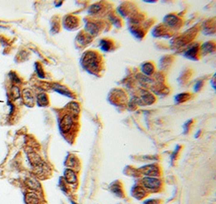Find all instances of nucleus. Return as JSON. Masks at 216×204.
<instances>
[{"label": "nucleus", "instance_id": "423d86ee", "mask_svg": "<svg viewBox=\"0 0 216 204\" xmlns=\"http://www.w3.org/2000/svg\"><path fill=\"white\" fill-rule=\"evenodd\" d=\"M23 98L24 104L27 106L32 107L34 105V97L32 96L31 90L24 89L23 91Z\"/></svg>", "mask_w": 216, "mask_h": 204}, {"label": "nucleus", "instance_id": "f257e3e1", "mask_svg": "<svg viewBox=\"0 0 216 204\" xmlns=\"http://www.w3.org/2000/svg\"><path fill=\"white\" fill-rule=\"evenodd\" d=\"M83 64L87 69L92 71H97L100 65L98 56L94 52H87L83 57Z\"/></svg>", "mask_w": 216, "mask_h": 204}, {"label": "nucleus", "instance_id": "6e6552de", "mask_svg": "<svg viewBox=\"0 0 216 204\" xmlns=\"http://www.w3.org/2000/svg\"><path fill=\"white\" fill-rule=\"evenodd\" d=\"M54 90H55L56 92H58V93H60L62 95L66 96H68V97L71 98L74 97L73 94L70 92L69 90H68V88H66V87L62 86V85H60V84H54Z\"/></svg>", "mask_w": 216, "mask_h": 204}, {"label": "nucleus", "instance_id": "1a4fd4ad", "mask_svg": "<svg viewBox=\"0 0 216 204\" xmlns=\"http://www.w3.org/2000/svg\"><path fill=\"white\" fill-rule=\"evenodd\" d=\"M25 203L27 204H38L39 198L35 193H28L25 195Z\"/></svg>", "mask_w": 216, "mask_h": 204}, {"label": "nucleus", "instance_id": "6ab92c4d", "mask_svg": "<svg viewBox=\"0 0 216 204\" xmlns=\"http://www.w3.org/2000/svg\"><path fill=\"white\" fill-rule=\"evenodd\" d=\"M86 29L91 34H95L96 32L98 31L97 27L94 24H87L86 26Z\"/></svg>", "mask_w": 216, "mask_h": 204}, {"label": "nucleus", "instance_id": "2eb2a0df", "mask_svg": "<svg viewBox=\"0 0 216 204\" xmlns=\"http://www.w3.org/2000/svg\"><path fill=\"white\" fill-rule=\"evenodd\" d=\"M68 109L71 111L73 114L75 115H78L79 113V111H80V108H79V104L75 102V101H72L68 105Z\"/></svg>", "mask_w": 216, "mask_h": 204}, {"label": "nucleus", "instance_id": "f8f14e48", "mask_svg": "<svg viewBox=\"0 0 216 204\" xmlns=\"http://www.w3.org/2000/svg\"><path fill=\"white\" fill-rule=\"evenodd\" d=\"M197 52H198V46H193V47H191L189 50L186 51V53L184 54V56L188 57V58H190V59L195 60L197 56Z\"/></svg>", "mask_w": 216, "mask_h": 204}, {"label": "nucleus", "instance_id": "b1692460", "mask_svg": "<svg viewBox=\"0 0 216 204\" xmlns=\"http://www.w3.org/2000/svg\"><path fill=\"white\" fill-rule=\"evenodd\" d=\"M192 122V120H189L187 121L184 124V126H183V128H184V134H186L188 132V130H189V127H190V123Z\"/></svg>", "mask_w": 216, "mask_h": 204}, {"label": "nucleus", "instance_id": "7c9ffc66", "mask_svg": "<svg viewBox=\"0 0 216 204\" xmlns=\"http://www.w3.org/2000/svg\"><path fill=\"white\" fill-rule=\"evenodd\" d=\"M71 204H76V203H75V202H71Z\"/></svg>", "mask_w": 216, "mask_h": 204}, {"label": "nucleus", "instance_id": "4468645a", "mask_svg": "<svg viewBox=\"0 0 216 204\" xmlns=\"http://www.w3.org/2000/svg\"><path fill=\"white\" fill-rule=\"evenodd\" d=\"M214 49H215V46L213 43L211 42H206V43L203 44L201 48V52L202 54H207V53H210V52H213Z\"/></svg>", "mask_w": 216, "mask_h": 204}, {"label": "nucleus", "instance_id": "7ed1b4c3", "mask_svg": "<svg viewBox=\"0 0 216 204\" xmlns=\"http://www.w3.org/2000/svg\"><path fill=\"white\" fill-rule=\"evenodd\" d=\"M74 126V119L72 115H64L60 122V130L64 134H67L71 131Z\"/></svg>", "mask_w": 216, "mask_h": 204}, {"label": "nucleus", "instance_id": "dca6fc26", "mask_svg": "<svg viewBox=\"0 0 216 204\" xmlns=\"http://www.w3.org/2000/svg\"><path fill=\"white\" fill-rule=\"evenodd\" d=\"M49 103L47 96L45 93H40L37 96V104L40 106H46Z\"/></svg>", "mask_w": 216, "mask_h": 204}, {"label": "nucleus", "instance_id": "0eeeda50", "mask_svg": "<svg viewBox=\"0 0 216 204\" xmlns=\"http://www.w3.org/2000/svg\"><path fill=\"white\" fill-rule=\"evenodd\" d=\"M147 194V191L144 190L143 188L141 186H136L133 188L132 190V195L134 198L136 199H143V198Z\"/></svg>", "mask_w": 216, "mask_h": 204}, {"label": "nucleus", "instance_id": "9d476101", "mask_svg": "<svg viewBox=\"0 0 216 204\" xmlns=\"http://www.w3.org/2000/svg\"><path fill=\"white\" fill-rule=\"evenodd\" d=\"M141 71L144 75L149 76L154 71V66L151 63H147L143 64V66L141 67Z\"/></svg>", "mask_w": 216, "mask_h": 204}, {"label": "nucleus", "instance_id": "412c9836", "mask_svg": "<svg viewBox=\"0 0 216 204\" xmlns=\"http://www.w3.org/2000/svg\"><path fill=\"white\" fill-rule=\"evenodd\" d=\"M65 24H67V26H75L77 24V20L73 16H68L67 18H66V23Z\"/></svg>", "mask_w": 216, "mask_h": 204}, {"label": "nucleus", "instance_id": "20e7f679", "mask_svg": "<svg viewBox=\"0 0 216 204\" xmlns=\"http://www.w3.org/2000/svg\"><path fill=\"white\" fill-rule=\"evenodd\" d=\"M139 170L141 171V172L144 175H146L147 177H157L159 174V169L156 165H146V166L142 167L139 169Z\"/></svg>", "mask_w": 216, "mask_h": 204}, {"label": "nucleus", "instance_id": "c756f323", "mask_svg": "<svg viewBox=\"0 0 216 204\" xmlns=\"http://www.w3.org/2000/svg\"><path fill=\"white\" fill-rule=\"evenodd\" d=\"M145 2H148V3H155V1H145Z\"/></svg>", "mask_w": 216, "mask_h": 204}, {"label": "nucleus", "instance_id": "39448f33", "mask_svg": "<svg viewBox=\"0 0 216 204\" xmlns=\"http://www.w3.org/2000/svg\"><path fill=\"white\" fill-rule=\"evenodd\" d=\"M64 177L68 184L74 185L77 182V175L75 171L72 169H66L64 172Z\"/></svg>", "mask_w": 216, "mask_h": 204}, {"label": "nucleus", "instance_id": "f03ea898", "mask_svg": "<svg viewBox=\"0 0 216 204\" xmlns=\"http://www.w3.org/2000/svg\"><path fill=\"white\" fill-rule=\"evenodd\" d=\"M141 182L144 188L150 190H158L161 186V181L153 177H145L142 179Z\"/></svg>", "mask_w": 216, "mask_h": 204}, {"label": "nucleus", "instance_id": "cd10ccee", "mask_svg": "<svg viewBox=\"0 0 216 204\" xmlns=\"http://www.w3.org/2000/svg\"><path fill=\"white\" fill-rule=\"evenodd\" d=\"M70 161H71V163L70 164L71 167H74V166H75L76 164H78V161H77V160H75L74 157H71V159Z\"/></svg>", "mask_w": 216, "mask_h": 204}, {"label": "nucleus", "instance_id": "ddd939ff", "mask_svg": "<svg viewBox=\"0 0 216 204\" xmlns=\"http://www.w3.org/2000/svg\"><path fill=\"white\" fill-rule=\"evenodd\" d=\"M26 183L27 186L30 189H32V190H37L40 189V184H39V182L37 180H35L34 178H29L27 180Z\"/></svg>", "mask_w": 216, "mask_h": 204}, {"label": "nucleus", "instance_id": "aec40b11", "mask_svg": "<svg viewBox=\"0 0 216 204\" xmlns=\"http://www.w3.org/2000/svg\"><path fill=\"white\" fill-rule=\"evenodd\" d=\"M189 94L187 93H181V94H179L175 97V100H176V102H184L186 100H188L189 98Z\"/></svg>", "mask_w": 216, "mask_h": 204}, {"label": "nucleus", "instance_id": "f3484780", "mask_svg": "<svg viewBox=\"0 0 216 204\" xmlns=\"http://www.w3.org/2000/svg\"><path fill=\"white\" fill-rule=\"evenodd\" d=\"M112 43L107 40H101V43H100V47H101V50L103 51H109L111 49Z\"/></svg>", "mask_w": 216, "mask_h": 204}, {"label": "nucleus", "instance_id": "9b49d317", "mask_svg": "<svg viewBox=\"0 0 216 204\" xmlns=\"http://www.w3.org/2000/svg\"><path fill=\"white\" fill-rule=\"evenodd\" d=\"M164 22L166 23V24L168 26H170V27H174V26H176L178 23V19L176 16L175 15H167L165 19H164Z\"/></svg>", "mask_w": 216, "mask_h": 204}, {"label": "nucleus", "instance_id": "a211bd4d", "mask_svg": "<svg viewBox=\"0 0 216 204\" xmlns=\"http://www.w3.org/2000/svg\"><path fill=\"white\" fill-rule=\"evenodd\" d=\"M111 190L113 194H115L116 195L118 196V197H122L123 196V192H122V190H121V186L119 185H115L113 184L111 186Z\"/></svg>", "mask_w": 216, "mask_h": 204}, {"label": "nucleus", "instance_id": "4be33fe9", "mask_svg": "<svg viewBox=\"0 0 216 204\" xmlns=\"http://www.w3.org/2000/svg\"><path fill=\"white\" fill-rule=\"evenodd\" d=\"M101 5L100 4H93L92 6L90 7L89 10H88V12L89 13H92V14H95V13H97V12L101 10Z\"/></svg>", "mask_w": 216, "mask_h": 204}, {"label": "nucleus", "instance_id": "bb28decb", "mask_svg": "<svg viewBox=\"0 0 216 204\" xmlns=\"http://www.w3.org/2000/svg\"><path fill=\"white\" fill-rule=\"evenodd\" d=\"M179 149H180V146H176V149H175V151L173 152V154H172V155H171V159H172V161H174V159H175V157H176V154H177V152H178Z\"/></svg>", "mask_w": 216, "mask_h": 204}, {"label": "nucleus", "instance_id": "a878e982", "mask_svg": "<svg viewBox=\"0 0 216 204\" xmlns=\"http://www.w3.org/2000/svg\"><path fill=\"white\" fill-rule=\"evenodd\" d=\"M202 81H198L196 83V84H195V86H194V91H198L201 88H202Z\"/></svg>", "mask_w": 216, "mask_h": 204}, {"label": "nucleus", "instance_id": "5701e85b", "mask_svg": "<svg viewBox=\"0 0 216 204\" xmlns=\"http://www.w3.org/2000/svg\"><path fill=\"white\" fill-rule=\"evenodd\" d=\"M12 92H13V97L15 99H17V98L20 97V90L17 87H12Z\"/></svg>", "mask_w": 216, "mask_h": 204}, {"label": "nucleus", "instance_id": "393cba45", "mask_svg": "<svg viewBox=\"0 0 216 204\" xmlns=\"http://www.w3.org/2000/svg\"><path fill=\"white\" fill-rule=\"evenodd\" d=\"M143 204H159V201L156 199H147L145 200Z\"/></svg>", "mask_w": 216, "mask_h": 204}, {"label": "nucleus", "instance_id": "c85d7f7f", "mask_svg": "<svg viewBox=\"0 0 216 204\" xmlns=\"http://www.w3.org/2000/svg\"><path fill=\"white\" fill-rule=\"evenodd\" d=\"M200 133H201V130H198V132L196 133V135H195V138H198L199 135H200Z\"/></svg>", "mask_w": 216, "mask_h": 204}]
</instances>
